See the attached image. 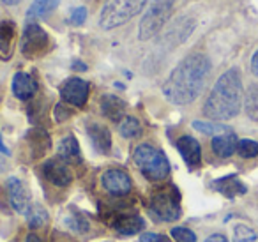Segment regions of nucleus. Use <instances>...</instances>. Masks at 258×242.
Returning <instances> with one entry per match:
<instances>
[{
    "label": "nucleus",
    "instance_id": "1",
    "mask_svg": "<svg viewBox=\"0 0 258 242\" xmlns=\"http://www.w3.org/2000/svg\"><path fill=\"white\" fill-rule=\"evenodd\" d=\"M211 75V60L204 53H191L177 64L163 83V94L173 104H189L204 90Z\"/></svg>",
    "mask_w": 258,
    "mask_h": 242
},
{
    "label": "nucleus",
    "instance_id": "2",
    "mask_svg": "<svg viewBox=\"0 0 258 242\" xmlns=\"http://www.w3.org/2000/svg\"><path fill=\"white\" fill-rule=\"evenodd\" d=\"M244 89L240 71L230 68L214 83L204 104V115L211 120H230L237 117L242 108Z\"/></svg>",
    "mask_w": 258,
    "mask_h": 242
},
{
    "label": "nucleus",
    "instance_id": "3",
    "mask_svg": "<svg viewBox=\"0 0 258 242\" xmlns=\"http://www.w3.org/2000/svg\"><path fill=\"white\" fill-rule=\"evenodd\" d=\"M133 161L138 166V170L144 173L145 178L152 182H159L168 177L170 163L161 149L151 145V143H142L135 149Z\"/></svg>",
    "mask_w": 258,
    "mask_h": 242
},
{
    "label": "nucleus",
    "instance_id": "4",
    "mask_svg": "<svg viewBox=\"0 0 258 242\" xmlns=\"http://www.w3.org/2000/svg\"><path fill=\"white\" fill-rule=\"evenodd\" d=\"M149 0H104L99 13V25L104 30L117 29L127 23L147 6Z\"/></svg>",
    "mask_w": 258,
    "mask_h": 242
},
{
    "label": "nucleus",
    "instance_id": "5",
    "mask_svg": "<svg viewBox=\"0 0 258 242\" xmlns=\"http://www.w3.org/2000/svg\"><path fill=\"white\" fill-rule=\"evenodd\" d=\"M175 0H149L140 23H138V39L149 41L161 32L170 20Z\"/></svg>",
    "mask_w": 258,
    "mask_h": 242
},
{
    "label": "nucleus",
    "instance_id": "6",
    "mask_svg": "<svg viewBox=\"0 0 258 242\" xmlns=\"http://www.w3.org/2000/svg\"><path fill=\"white\" fill-rule=\"evenodd\" d=\"M149 210H151L152 217L158 221H177L182 214L180 209V193L175 186H170L168 189L158 191L151 198L149 203Z\"/></svg>",
    "mask_w": 258,
    "mask_h": 242
},
{
    "label": "nucleus",
    "instance_id": "7",
    "mask_svg": "<svg viewBox=\"0 0 258 242\" xmlns=\"http://www.w3.org/2000/svg\"><path fill=\"white\" fill-rule=\"evenodd\" d=\"M22 53L29 58L41 57L43 53H46V50L50 48V36L46 34V30L41 25H37L36 22H29L25 25L22 36Z\"/></svg>",
    "mask_w": 258,
    "mask_h": 242
},
{
    "label": "nucleus",
    "instance_id": "8",
    "mask_svg": "<svg viewBox=\"0 0 258 242\" xmlns=\"http://www.w3.org/2000/svg\"><path fill=\"white\" fill-rule=\"evenodd\" d=\"M90 94V85L89 82L82 78H68L60 85V96L64 99V103L71 104L76 108H83L87 104Z\"/></svg>",
    "mask_w": 258,
    "mask_h": 242
},
{
    "label": "nucleus",
    "instance_id": "9",
    "mask_svg": "<svg viewBox=\"0 0 258 242\" xmlns=\"http://www.w3.org/2000/svg\"><path fill=\"white\" fill-rule=\"evenodd\" d=\"M101 186L111 196H125L131 193L133 182H131V177L124 170L110 168V170H106L101 175Z\"/></svg>",
    "mask_w": 258,
    "mask_h": 242
},
{
    "label": "nucleus",
    "instance_id": "10",
    "mask_svg": "<svg viewBox=\"0 0 258 242\" xmlns=\"http://www.w3.org/2000/svg\"><path fill=\"white\" fill-rule=\"evenodd\" d=\"M6 189H8L11 207L16 212L25 216L27 210L32 205V202H30V193H29V189H27V186L23 184L18 177H9L8 180H6Z\"/></svg>",
    "mask_w": 258,
    "mask_h": 242
},
{
    "label": "nucleus",
    "instance_id": "11",
    "mask_svg": "<svg viewBox=\"0 0 258 242\" xmlns=\"http://www.w3.org/2000/svg\"><path fill=\"white\" fill-rule=\"evenodd\" d=\"M43 175L50 184L57 186V188H66V186H69L73 180L69 164L64 163L60 157H53V159L44 161Z\"/></svg>",
    "mask_w": 258,
    "mask_h": 242
},
{
    "label": "nucleus",
    "instance_id": "12",
    "mask_svg": "<svg viewBox=\"0 0 258 242\" xmlns=\"http://www.w3.org/2000/svg\"><path fill=\"white\" fill-rule=\"evenodd\" d=\"M37 82L32 78V75H29V73H16L15 76H13V82H11V90L13 94H15L16 99L20 101H29L32 99L34 96L37 94Z\"/></svg>",
    "mask_w": 258,
    "mask_h": 242
},
{
    "label": "nucleus",
    "instance_id": "13",
    "mask_svg": "<svg viewBox=\"0 0 258 242\" xmlns=\"http://www.w3.org/2000/svg\"><path fill=\"white\" fill-rule=\"evenodd\" d=\"M108 224L122 235H135L145 228V221L135 214H115L108 221Z\"/></svg>",
    "mask_w": 258,
    "mask_h": 242
},
{
    "label": "nucleus",
    "instance_id": "14",
    "mask_svg": "<svg viewBox=\"0 0 258 242\" xmlns=\"http://www.w3.org/2000/svg\"><path fill=\"white\" fill-rule=\"evenodd\" d=\"M177 149H179L180 156H182V159L186 161V164L189 168H195L200 164L202 147L197 138H193V136H189V135L180 136V138L177 140Z\"/></svg>",
    "mask_w": 258,
    "mask_h": 242
},
{
    "label": "nucleus",
    "instance_id": "15",
    "mask_svg": "<svg viewBox=\"0 0 258 242\" xmlns=\"http://www.w3.org/2000/svg\"><path fill=\"white\" fill-rule=\"evenodd\" d=\"M87 135H89L90 142H92L94 149L101 154H108L111 150V133L106 126L97 124V122H92V124L87 126Z\"/></svg>",
    "mask_w": 258,
    "mask_h": 242
},
{
    "label": "nucleus",
    "instance_id": "16",
    "mask_svg": "<svg viewBox=\"0 0 258 242\" xmlns=\"http://www.w3.org/2000/svg\"><path fill=\"white\" fill-rule=\"evenodd\" d=\"M237 145H239V138H237L233 131L214 136L211 142L212 152H214L218 157H223V159L233 156V154L237 152Z\"/></svg>",
    "mask_w": 258,
    "mask_h": 242
},
{
    "label": "nucleus",
    "instance_id": "17",
    "mask_svg": "<svg viewBox=\"0 0 258 242\" xmlns=\"http://www.w3.org/2000/svg\"><path fill=\"white\" fill-rule=\"evenodd\" d=\"M57 157H60V159L68 164L82 163V154H80L78 140H76L73 135L62 138L57 147Z\"/></svg>",
    "mask_w": 258,
    "mask_h": 242
},
{
    "label": "nucleus",
    "instance_id": "18",
    "mask_svg": "<svg viewBox=\"0 0 258 242\" xmlns=\"http://www.w3.org/2000/svg\"><path fill=\"white\" fill-rule=\"evenodd\" d=\"M212 188L221 195H225L226 198H235V196H240L247 191V188L239 180L237 175H226V177L218 178L212 182Z\"/></svg>",
    "mask_w": 258,
    "mask_h": 242
},
{
    "label": "nucleus",
    "instance_id": "19",
    "mask_svg": "<svg viewBox=\"0 0 258 242\" xmlns=\"http://www.w3.org/2000/svg\"><path fill=\"white\" fill-rule=\"evenodd\" d=\"M101 111L106 118L113 122H120L125 117V103L120 97L113 96V94H106L101 99Z\"/></svg>",
    "mask_w": 258,
    "mask_h": 242
},
{
    "label": "nucleus",
    "instance_id": "20",
    "mask_svg": "<svg viewBox=\"0 0 258 242\" xmlns=\"http://www.w3.org/2000/svg\"><path fill=\"white\" fill-rule=\"evenodd\" d=\"M58 4H60V0H34L27 11V20L36 22V20L48 18L58 8Z\"/></svg>",
    "mask_w": 258,
    "mask_h": 242
},
{
    "label": "nucleus",
    "instance_id": "21",
    "mask_svg": "<svg viewBox=\"0 0 258 242\" xmlns=\"http://www.w3.org/2000/svg\"><path fill=\"white\" fill-rule=\"evenodd\" d=\"M13 43H15V23H0V58L8 60L13 55Z\"/></svg>",
    "mask_w": 258,
    "mask_h": 242
},
{
    "label": "nucleus",
    "instance_id": "22",
    "mask_svg": "<svg viewBox=\"0 0 258 242\" xmlns=\"http://www.w3.org/2000/svg\"><path fill=\"white\" fill-rule=\"evenodd\" d=\"M25 219L29 223L30 228H41L48 223V212L44 207H41L39 203H32L30 209L27 210Z\"/></svg>",
    "mask_w": 258,
    "mask_h": 242
},
{
    "label": "nucleus",
    "instance_id": "23",
    "mask_svg": "<svg viewBox=\"0 0 258 242\" xmlns=\"http://www.w3.org/2000/svg\"><path fill=\"white\" fill-rule=\"evenodd\" d=\"M118 133L122 138H137L142 133V124L137 117H127L125 115L120 122H118Z\"/></svg>",
    "mask_w": 258,
    "mask_h": 242
},
{
    "label": "nucleus",
    "instance_id": "24",
    "mask_svg": "<svg viewBox=\"0 0 258 242\" xmlns=\"http://www.w3.org/2000/svg\"><path fill=\"white\" fill-rule=\"evenodd\" d=\"M193 128L197 131L204 133V135H209V136H218V135H223V133H230L232 129L228 126L221 124V122H205V120H195L193 122Z\"/></svg>",
    "mask_w": 258,
    "mask_h": 242
},
{
    "label": "nucleus",
    "instance_id": "25",
    "mask_svg": "<svg viewBox=\"0 0 258 242\" xmlns=\"http://www.w3.org/2000/svg\"><path fill=\"white\" fill-rule=\"evenodd\" d=\"M246 113L251 120H258V85H251L246 92Z\"/></svg>",
    "mask_w": 258,
    "mask_h": 242
},
{
    "label": "nucleus",
    "instance_id": "26",
    "mask_svg": "<svg viewBox=\"0 0 258 242\" xmlns=\"http://www.w3.org/2000/svg\"><path fill=\"white\" fill-rule=\"evenodd\" d=\"M233 242H258V231L246 224L233 226Z\"/></svg>",
    "mask_w": 258,
    "mask_h": 242
},
{
    "label": "nucleus",
    "instance_id": "27",
    "mask_svg": "<svg viewBox=\"0 0 258 242\" xmlns=\"http://www.w3.org/2000/svg\"><path fill=\"white\" fill-rule=\"evenodd\" d=\"M237 152H239L240 157H246V159L256 157L258 156V142H254V140H239Z\"/></svg>",
    "mask_w": 258,
    "mask_h": 242
},
{
    "label": "nucleus",
    "instance_id": "28",
    "mask_svg": "<svg viewBox=\"0 0 258 242\" xmlns=\"http://www.w3.org/2000/svg\"><path fill=\"white\" fill-rule=\"evenodd\" d=\"M66 224H68L73 231H76V233H87V231L90 230L89 221L83 216H68L66 217Z\"/></svg>",
    "mask_w": 258,
    "mask_h": 242
},
{
    "label": "nucleus",
    "instance_id": "29",
    "mask_svg": "<svg viewBox=\"0 0 258 242\" xmlns=\"http://www.w3.org/2000/svg\"><path fill=\"white\" fill-rule=\"evenodd\" d=\"M170 235H172V238L175 242H197V235L193 233V230H189V228H186V226L172 228Z\"/></svg>",
    "mask_w": 258,
    "mask_h": 242
},
{
    "label": "nucleus",
    "instance_id": "30",
    "mask_svg": "<svg viewBox=\"0 0 258 242\" xmlns=\"http://www.w3.org/2000/svg\"><path fill=\"white\" fill-rule=\"evenodd\" d=\"M71 23H75V25H82L83 22L87 20V9L85 8H76L73 9L71 13Z\"/></svg>",
    "mask_w": 258,
    "mask_h": 242
},
{
    "label": "nucleus",
    "instance_id": "31",
    "mask_svg": "<svg viewBox=\"0 0 258 242\" xmlns=\"http://www.w3.org/2000/svg\"><path fill=\"white\" fill-rule=\"evenodd\" d=\"M140 242H170L168 237H165V235L161 233H142L140 235Z\"/></svg>",
    "mask_w": 258,
    "mask_h": 242
},
{
    "label": "nucleus",
    "instance_id": "32",
    "mask_svg": "<svg viewBox=\"0 0 258 242\" xmlns=\"http://www.w3.org/2000/svg\"><path fill=\"white\" fill-rule=\"evenodd\" d=\"M204 242H228V238H226L225 235H221V233H212V235H209Z\"/></svg>",
    "mask_w": 258,
    "mask_h": 242
},
{
    "label": "nucleus",
    "instance_id": "33",
    "mask_svg": "<svg viewBox=\"0 0 258 242\" xmlns=\"http://www.w3.org/2000/svg\"><path fill=\"white\" fill-rule=\"evenodd\" d=\"M251 73H253L254 76H258V50L253 53V57H251Z\"/></svg>",
    "mask_w": 258,
    "mask_h": 242
},
{
    "label": "nucleus",
    "instance_id": "34",
    "mask_svg": "<svg viewBox=\"0 0 258 242\" xmlns=\"http://www.w3.org/2000/svg\"><path fill=\"white\" fill-rule=\"evenodd\" d=\"M25 242H43V238H41V237H37L36 233H30V235H27Z\"/></svg>",
    "mask_w": 258,
    "mask_h": 242
},
{
    "label": "nucleus",
    "instance_id": "35",
    "mask_svg": "<svg viewBox=\"0 0 258 242\" xmlns=\"http://www.w3.org/2000/svg\"><path fill=\"white\" fill-rule=\"evenodd\" d=\"M0 152L6 154V156H8V154H9L8 147H6V145H4V142H2V136H0Z\"/></svg>",
    "mask_w": 258,
    "mask_h": 242
},
{
    "label": "nucleus",
    "instance_id": "36",
    "mask_svg": "<svg viewBox=\"0 0 258 242\" xmlns=\"http://www.w3.org/2000/svg\"><path fill=\"white\" fill-rule=\"evenodd\" d=\"M0 2H4V4H8V6H16V4H20L22 0H0Z\"/></svg>",
    "mask_w": 258,
    "mask_h": 242
},
{
    "label": "nucleus",
    "instance_id": "37",
    "mask_svg": "<svg viewBox=\"0 0 258 242\" xmlns=\"http://www.w3.org/2000/svg\"><path fill=\"white\" fill-rule=\"evenodd\" d=\"M6 170V161L0 157V171H4Z\"/></svg>",
    "mask_w": 258,
    "mask_h": 242
}]
</instances>
